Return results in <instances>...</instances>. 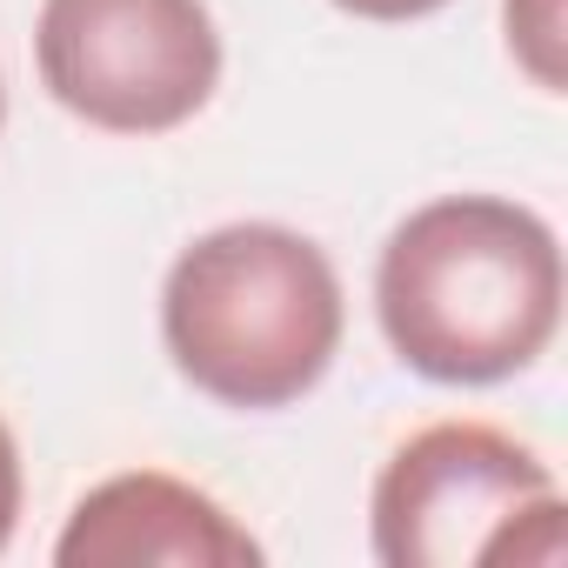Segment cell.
I'll return each mask as SVG.
<instances>
[{"instance_id":"obj_1","label":"cell","mask_w":568,"mask_h":568,"mask_svg":"<svg viewBox=\"0 0 568 568\" xmlns=\"http://www.w3.org/2000/svg\"><path fill=\"white\" fill-rule=\"evenodd\" d=\"M375 315L422 382H508L535 368L561 328L555 227L501 194H442L388 234Z\"/></svg>"},{"instance_id":"obj_2","label":"cell","mask_w":568,"mask_h":568,"mask_svg":"<svg viewBox=\"0 0 568 568\" xmlns=\"http://www.w3.org/2000/svg\"><path fill=\"white\" fill-rule=\"evenodd\" d=\"M174 368L221 408H288L342 348V281L281 221H227L181 247L161 288Z\"/></svg>"},{"instance_id":"obj_3","label":"cell","mask_w":568,"mask_h":568,"mask_svg":"<svg viewBox=\"0 0 568 568\" xmlns=\"http://www.w3.org/2000/svg\"><path fill=\"white\" fill-rule=\"evenodd\" d=\"M34 61L48 94L108 134H168L221 88V34L201 0H48Z\"/></svg>"},{"instance_id":"obj_4","label":"cell","mask_w":568,"mask_h":568,"mask_svg":"<svg viewBox=\"0 0 568 568\" xmlns=\"http://www.w3.org/2000/svg\"><path fill=\"white\" fill-rule=\"evenodd\" d=\"M561 495L548 462L488 422H435L408 435L368 501L382 568H468L501 561L515 521Z\"/></svg>"},{"instance_id":"obj_5","label":"cell","mask_w":568,"mask_h":568,"mask_svg":"<svg viewBox=\"0 0 568 568\" xmlns=\"http://www.w3.org/2000/svg\"><path fill=\"white\" fill-rule=\"evenodd\" d=\"M54 561L61 568H254L261 541L194 481L134 468L74 501Z\"/></svg>"},{"instance_id":"obj_6","label":"cell","mask_w":568,"mask_h":568,"mask_svg":"<svg viewBox=\"0 0 568 568\" xmlns=\"http://www.w3.org/2000/svg\"><path fill=\"white\" fill-rule=\"evenodd\" d=\"M501 21H508V54L528 68L535 88L561 94V0H501Z\"/></svg>"},{"instance_id":"obj_7","label":"cell","mask_w":568,"mask_h":568,"mask_svg":"<svg viewBox=\"0 0 568 568\" xmlns=\"http://www.w3.org/2000/svg\"><path fill=\"white\" fill-rule=\"evenodd\" d=\"M14 521H21V448L14 428L0 422V548L14 541Z\"/></svg>"},{"instance_id":"obj_8","label":"cell","mask_w":568,"mask_h":568,"mask_svg":"<svg viewBox=\"0 0 568 568\" xmlns=\"http://www.w3.org/2000/svg\"><path fill=\"white\" fill-rule=\"evenodd\" d=\"M335 8H348L362 21H422V14L448 8V0H335Z\"/></svg>"},{"instance_id":"obj_9","label":"cell","mask_w":568,"mask_h":568,"mask_svg":"<svg viewBox=\"0 0 568 568\" xmlns=\"http://www.w3.org/2000/svg\"><path fill=\"white\" fill-rule=\"evenodd\" d=\"M0 121H8V94H0Z\"/></svg>"}]
</instances>
